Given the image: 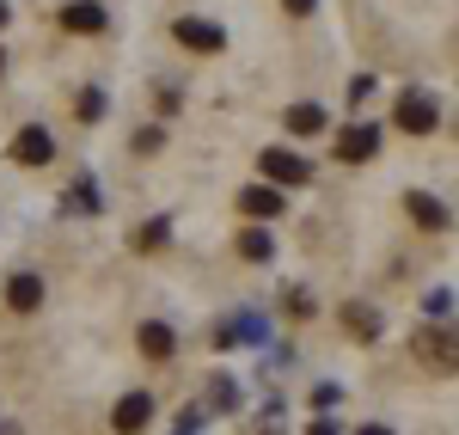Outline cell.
<instances>
[{
	"label": "cell",
	"instance_id": "obj_1",
	"mask_svg": "<svg viewBox=\"0 0 459 435\" xmlns=\"http://www.w3.org/2000/svg\"><path fill=\"white\" fill-rule=\"evenodd\" d=\"M172 31H178V43H184V49H196V56H221V49H227V31L209 25V19H178Z\"/></svg>",
	"mask_w": 459,
	"mask_h": 435
},
{
	"label": "cell",
	"instance_id": "obj_2",
	"mask_svg": "<svg viewBox=\"0 0 459 435\" xmlns=\"http://www.w3.org/2000/svg\"><path fill=\"white\" fill-rule=\"evenodd\" d=\"M147 423H153V399H147V393H123L117 411H110V430L117 435H142Z\"/></svg>",
	"mask_w": 459,
	"mask_h": 435
},
{
	"label": "cell",
	"instance_id": "obj_3",
	"mask_svg": "<svg viewBox=\"0 0 459 435\" xmlns=\"http://www.w3.org/2000/svg\"><path fill=\"white\" fill-rule=\"evenodd\" d=\"M435 123H441V105L423 99V92H411V99L398 105V129H404V135H435Z\"/></svg>",
	"mask_w": 459,
	"mask_h": 435
},
{
	"label": "cell",
	"instance_id": "obj_4",
	"mask_svg": "<svg viewBox=\"0 0 459 435\" xmlns=\"http://www.w3.org/2000/svg\"><path fill=\"white\" fill-rule=\"evenodd\" d=\"M374 153H380V129H374V123H350V129L337 135V160H350V166L374 160Z\"/></svg>",
	"mask_w": 459,
	"mask_h": 435
},
{
	"label": "cell",
	"instance_id": "obj_5",
	"mask_svg": "<svg viewBox=\"0 0 459 435\" xmlns=\"http://www.w3.org/2000/svg\"><path fill=\"white\" fill-rule=\"evenodd\" d=\"M13 160H19V166H49V160H56V135H49V129H19V135H13Z\"/></svg>",
	"mask_w": 459,
	"mask_h": 435
},
{
	"label": "cell",
	"instance_id": "obj_6",
	"mask_svg": "<svg viewBox=\"0 0 459 435\" xmlns=\"http://www.w3.org/2000/svg\"><path fill=\"white\" fill-rule=\"evenodd\" d=\"M264 178L270 184H307L313 166H307L300 153H288V147H270V153H264Z\"/></svg>",
	"mask_w": 459,
	"mask_h": 435
},
{
	"label": "cell",
	"instance_id": "obj_7",
	"mask_svg": "<svg viewBox=\"0 0 459 435\" xmlns=\"http://www.w3.org/2000/svg\"><path fill=\"white\" fill-rule=\"evenodd\" d=\"M62 25H68L74 37H99L105 31V6H99V0H68V6H62Z\"/></svg>",
	"mask_w": 459,
	"mask_h": 435
},
{
	"label": "cell",
	"instance_id": "obj_8",
	"mask_svg": "<svg viewBox=\"0 0 459 435\" xmlns=\"http://www.w3.org/2000/svg\"><path fill=\"white\" fill-rule=\"evenodd\" d=\"M239 209H246L251 221H276L282 215V190H276V184H251V190H239Z\"/></svg>",
	"mask_w": 459,
	"mask_h": 435
},
{
	"label": "cell",
	"instance_id": "obj_9",
	"mask_svg": "<svg viewBox=\"0 0 459 435\" xmlns=\"http://www.w3.org/2000/svg\"><path fill=\"white\" fill-rule=\"evenodd\" d=\"M6 307L13 313H37L43 307V276H13L6 283Z\"/></svg>",
	"mask_w": 459,
	"mask_h": 435
},
{
	"label": "cell",
	"instance_id": "obj_10",
	"mask_svg": "<svg viewBox=\"0 0 459 435\" xmlns=\"http://www.w3.org/2000/svg\"><path fill=\"white\" fill-rule=\"evenodd\" d=\"M135 344H142V356H153V362H166L178 350V337H172V326H160V319H147L142 331H135Z\"/></svg>",
	"mask_w": 459,
	"mask_h": 435
},
{
	"label": "cell",
	"instance_id": "obj_11",
	"mask_svg": "<svg viewBox=\"0 0 459 435\" xmlns=\"http://www.w3.org/2000/svg\"><path fill=\"white\" fill-rule=\"evenodd\" d=\"M404 203H411V221H417V227H435V233L447 227V203H435L429 190H411Z\"/></svg>",
	"mask_w": 459,
	"mask_h": 435
},
{
	"label": "cell",
	"instance_id": "obj_12",
	"mask_svg": "<svg viewBox=\"0 0 459 435\" xmlns=\"http://www.w3.org/2000/svg\"><path fill=\"white\" fill-rule=\"evenodd\" d=\"M343 326H350L355 337H380V313H374L368 300H350V307H343Z\"/></svg>",
	"mask_w": 459,
	"mask_h": 435
},
{
	"label": "cell",
	"instance_id": "obj_13",
	"mask_svg": "<svg viewBox=\"0 0 459 435\" xmlns=\"http://www.w3.org/2000/svg\"><path fill=\"white\" fill-rule=\"evenodd\" d=\"M325 129V110L318 105H294L288 110V135H318Z\"/></svg>",
	"mask_w": 459,
	"mask_h": 435
},
{
	"label": "cell",
	"instance_id": "obj_14",
	"mask_svg": "<svg viewBox=\"0 0 459 435\" xmlns=\"http://www.w3.org/2000/svg\"><path fill=\"white\" fill-rule=\"evenodd\" d=\"M270 252H276V246H270L264 227H246V233H239V257H246V264H264Z\"/></svg>",
	"mask_w": 459,
	"mask_h": 435
},
{
	"label": "cell",
	"instance_id": "obj_15",
	"mask_svg": "<svg viewBox=\"0 0 459 435\" xmlns=\"http://www.w3.org/2000/svg\"><path fill=\"white\" fill-rule=\"evenodd\" d=\"M423 362L454 368V337H447V331H429V337H423Z\"/></svg>",
	"mask_w": 459,
	"mask_h": 435
},
{
	"label": "cell",
	"instance_id": "obj_16",
	"mask_svg": "<svg viewBox=\"0 0 459 435\" xmlns=\"http://www.w3.org/2000/svg\"><path fill=\"white\" fill-rule=\"evenodd\" d=\"M166 233H172L166 221H147V227H135V252H160V246H166Z\"/></svg>",
	"mask_w": 459,
	"mask_h": 435
},
{
	"label": "cell",
	"instance_id": "obj_17",
	"mask_svg": "<svg viewBox=\"0 0 459 435\" xmlns=\"http://www.w3.org/2000/svg\"><path fill=\"white\" fill-rule=\"evenodd\" d=\"M74 117H80V123H99V117H105V92H80Z\"/></svg>",
	"mask_w": 459,
	"mask_h": 435
},
{
	"label": "cell",
	"instance_id": "obj_18",
	"mask_svg": "<svg viewBox=\"0 0 459 435\" xmlns=\"http://www.w3.org/2000/svg\"><path fill=\"white\" fill-rule=\"evenodd\" d=\"M68 209H80V215H86V209H92V215H99V184H74Z\"/></svg>",
	"mask_w": 459,
	"mask_h": 435
},
{
	"label": "cell",
	"instance_id": "obj_19",
	"mask_svg": "<svg viewBox=\"0 0 459 435\" xmlns=\"http://www.w3.org/2000/svg\"><path fill=\"white\" fill-rule=\"evenodd\" d=\"M282 6H288V13H294V19H307V13H313L318 0H282Z\"/></svg>",
	"mask_w": 459,
	"mask_h": 435
},
{
	"label": "cell",
	"instance_id": "obj_20",
	"mask_svg": "<svg viewBox=\"0 0 459 435\" xmlns=\"http://www.w3.org/2000/svg\"><path fill=\"white\" fill-rule=\"evenodd\" d=\"M307 435H337V423H325V417H318V423H313Z\"/></svg>",
	"mask_w": 459,
	"mask_h": 435
},
{
	"label": "cell",
	"instance_id": "obj_21",
	"mask_svg": "<svg viewBox=\"0 0 459 435\" xmlns=\"http://www.w3.org/2000/svg\"><path fill=\"white\" fill-rule=\"evenodd\" d=\"M361 435H392V430H386V423H368V430H361Z\"/></svg>",
	"mask_w": 459,
	"mask_h": 435
},
{
	"label": "cell",
	"instance_id": "obj_22",
	"mask_svg": "<svg viewBox=\"0 0 459 435\" xmlns=\"http://www.w3.org/2000/svg\"><path fill=\"white\" fill-rule=\"evenodd\" d=\"M0 435H19V430H13V423H6V417H0Z\"/></svg>",
	"mask_w": 459,
	"mask_h": 435
},
{
	"label": "cell",
	"instance_id": "obj_23",
	"mask_svg": "<svg viewBox=\"0 0 459 435\" xmlns=\"http://www.w3.org/2000/svg\"><path fill=\"white\" fill-rule=\"evenodd\" d=\"M0 25H6V6H0Z\"/></svg>",
	"mask_w": 459,
	"mask_h": 435
},
{
	"label": "cell",
	"instance_id": "obj_24",
	"mask_svg": "<svg viewBox=\"0 0 459 435\" xmlns=\"http://www.w3.org/2000/svg\"><path fill=\"white\" fill-rule=\"evenodd\" d=\"M0 68H6V56H0Z\"/></svg>",
	"mask_w": 459,
	"mask_h": 435
}]
</instances>
